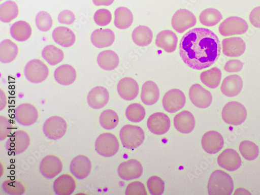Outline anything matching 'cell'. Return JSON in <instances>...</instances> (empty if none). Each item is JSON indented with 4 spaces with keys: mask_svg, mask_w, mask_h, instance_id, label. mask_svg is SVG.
<instances>
[{
    "mask_svg": "<svg viewBox=\"0 0 260 195\" xmlns=\"http://www.w3.org/2000/svg\"><path fill=\"white\" fill-rule=\"evenodd\" d=\"M218 163L221 168L229 171H234L241 166L242 159L235 150L228 148L220 154Z\"/></svg>",
    "mask_w": 260,
    "mask_h": 195,
    "instance_id": "cell-21",
    "label": "cell"
},
{
    "mask_svg": "<svg viewBox=\"0 0 260 195\" xmlns=\"http://www.w3.org/2000/svg\"><path fill=\"white\" fill-rule=\"evenodd\" d=\"M95 147L96 152L105 157L116 155L119 148V143L116 136L110 133L101 135L96 139Z\"/></svg>",
    "mask_w": 260,
    "mask_h": 195,
    "instance_id": "cell-5",
    "label": "cell"
},
{
    "mask_svg": "<svg viewBox=\"0 0 260 195\" xmlns=\"http://www.w3.org/2000/svg\"><path fill=\"white\" fill-rule=\"evenodd\" d=\"M24 74L26 79L33 83L44 81L49 74L47 65L41 60L35 59L29 61L26 65Z\"/></svg>",
    "mask_w": 260,
    "mask_h": 195,
    "instance_id": "cell-6",
    "label": "cell"
},
{
    "mask_svg": "<svg viewBox=\"0 0 260 195\" xmlns=\"http://www.w3.org/2000/svg\"><path fill=\"white\" fill-rule=\"evenodd\" d=\"M110 100V94L103 86H96L89 93L87 101L89 105L94 110L105 107Z\"/></svg>",
    "mask_w": 260,
    "mask_h": 195,
    "instance_id": "cell-22",
    "label": "cell"
},
{
    "mask_svg": "<svg viewBox=\"0 0 260 195\" xmlns=\"http://www.w3.org/2000/svg\"><path fill=\"white\" fill-rule=\"evenodd\" d=\"M117 90L120 96L125 101L135 100L139 93V86L134 79L126 77L119 81L117 85Z\"/></svg>",
    "mask_w": 260,
    "mask_h": 195,
    "instance_id": "cell-19",
    "label": "cell"
},
{
    "mask_svg": "<svg viewBox=\"0 0 260 195\" xmlns=\"http://www.w3.org/2000/svg\"><path fill=\"white\" fill-rule=\"evenodd\" d=\"M38 116L37 108L28 103L19 105L15 112V120L19 124L24 126L34 124L37 121Z\"/></svg>",
    "mask_w": 260,
    "mask_h": 195,
    "instance_id": "cell-12",
    "label": "cell"
},
{
    "mask_svg": "<svg viewBox=\"0 0 260 195\" xmlns=\"http://www.w3.org/2000/svg\"><path fill=\"white\" fill-rule=\"evenodd\" d=\"M125 115L129 121L137 123L142 121L144 119L146 111L142 105L134 103L127 107Z\"/></svg>",
    "mask_w": 260,
    "mask_h": 195,
    "instance_id": "cell-40",
    "label": "cell"
},
{
    "mask_svg": "<svg viewBox=\"0 0 260 195\" xmlns=\"http://www.w3.org/2000/svg\"><path fill=\"white\" fill-rule=\"evenodd\" d=\"M30 139L28 134L23 130L14 133L6 143V147L11 155L23 153L29 147Z\"/></svg>",
    "mask_w": 260,
    "mask_h": 195,
    "instance_id": "cell-8",
    "label": "cell"
},
{
    "mask_svg": "<svg viewBox=\"0 0 260 195\" xmlns=\"http://www.w3.org/2000/svg\"><path fill=\"white\" fill-rule=\"evenodd\" d=\"M174 125L179 132L183 134H188L194 128L195 119L189 111H182L175 117Z\"/></svg>",
    "mask_w": 260,
    "mask_h": 195,
    "instance_id": "cell-26",
    "label": "cell"
},
{
    "mask_svg": "<svg viewBox=\"0 0 260 195\" xmlns=\"http://www.w3.org/2000/svg\"><path fill=\"white\" fill-rule=\"evenodd\" d=\"M203 149L209 154H215L223 147L224 139L217 132L210 131L206 133L202 139Z\"/></svg>",
    "mask_w": 260,
    "mask_h": 195,
    "instance_id": "cell-17",
    "label": "cell"
},
{
    "mask_svg": "<svg viewBox=\"0 0 260 195\" xmlns=\"http://www.w3.org/2000/svg\"><path fill=\"white\" fill-rule=\"evenodd\" d=\"M36 24L39 30L42 32L48 31L53 26L52 18L47 12H40L36 17Z\"/></svg>",
    "mask_w": 260,
    "mask_h": 195,
    "instance_id": "cell-43",
    "label": "cell"
},
{
    "mask_svg": "<svg viewBox=\"0 0 260 195\" xmlns=\"http://www.w3.org/2000/svg\"><path fill=\"white\" fill-rule=\"evenodd\" d=\"M75 19L74 14L70 10H64L58 16V20L61 24L72 25L74 23Z\"/></svg>",
    "mask_w": 260,
    "mask_h": 195,
    "instance_id": "cell-49",
    "label": "cell"
},
{
    "mask_svg": "<svg viewBox=\"0 0 260 195\" xmlns=\"http://www.w3.org/2000/svg\"><path fill=\"white\" fill-rule=\"evenodd\" d=\"M222 19L223 16L220 12L213 8L205 10L200 16V22L207 27L217 25Z\"/></svg>",
    "mask_w": 260,
    "mask_h": 195,
    "instance_id": "cell-39",
    "label": "cell"
},
{
    "mask_svg": "<svg viewBox=\"0 0 260 195\" xmlns=\"http://www.w3.org/2000/svg\"><path fill=\"white\" fill-rule=\"evenodd\" d=\"M202 82L208 88L215 89L219 85L221 78L222 72L218 68L203 72L200 76Z\"/></svg>",
    "mask_w": 260,
    "mask_h": 195,
    "instance_id": "cell-36",
    "label": "cell"
},
{
    "mask_svg": "<svg viewBox=\"0 0 260 195\" xmlns=\"http://www.w3.org/2000/svg\"><path fill=\"white\" fill-rule=\"evenodd\" d=\"M54 78L56 82L62 85L72 84L77 78L75 69L70 64H62L56 69L54 72Z\"/></svg>",
    "mask_w": 260,
    "mask_h": 195,
    "instance_id": "cell-29",
    "label": "cell"
},
{
    "mask_svg": "<svg viewBox=\"0 0 260 195\" xmlns=\"http://www.w3.org/2000/svg\"><path fill=\"white\" fill-rule=\"evenodd\" d=\"M246 48L245 42L240 37L226 38L222 41L223 53L228 57H239L245 53Z\"/></svg>",
    "mask_w": 260,
    "mask_h": 195,
    "instance_id": "cell-20",
    "label": "cell"
},
{
    "mask_svg": "<svg viewBox=\"0 0 260 195\" xmlns=\"http://www.w3.org/2000/svg\"><path fill=\"white\" fill-rule=\"evenodd\" d=\"M197 23L196 17L193 13L185 9H181L175 13L172 19V26L177 32L183 33Z\"/></svg>",
    "mask_w": 260,
    "mask_h": 195,
    "instance_id": "cell-10",
    "label": "cell"
},
{
    "mask_svg": "<svg viewBox=\"0 0 260 195\" xmlns=\"http://www.w3.org/2000/svg\"><path fill=\"white\" fill-rule=\"evenodd\" d=\"M13 125L10 120L5 116H0V140L4 141L11 134Z\"/></svg>",
    "mask_w": 260,
    "mask_h": 195,
    "instance_id": "cell-47",
    "label": "cell"
},
{
    "mask_svg": "<svg viewBox=\"0 0 260 195\" xmlns=\"http://www.w3.org/2000/svg\"><path fill=\"white\" fill-rule=\"evenodd\" d=\"M233 189V179L227 173L218 170L212 173L208 184L210 195H231Z\"/></svg>",
    "mask_w": 260,
    "mask_h": 195,
    "instance_id": "cell-2",
    "label": "cell"
},
{
    "mask_svg": "<svg viewBox=\"0 0 260 195\" xmlns=\"http://www.w3.org/2000/svg\"><path fill=\"white\" fill-rule=\"evenodd\" d=\"M76 187L75 179L69 175H62L54 181L53 189L57 195H70Z\"/></svg>",
    "mask_w": 260,
    "mask_h": 195,
    "instance_id": "cell-28",
    "label": "cell"
},
{
    "mask_svg": "<svg viewBox=\"0 0 260 195\" xmlns=\"http://www.w3.org/2000/svg\"><path fill=\"white\" fill-rule=\"evenodd\" d=\"M159 96V90L156 83L151 81L144 83L141 98L144 104L148 106L154 105L158 102Z\"/></svg>",
    "mask_w": 260,
    "mask_h": 195,
    "instance_id": "cell-30",
    "label": "cell"
},
{
    "mask_svg": "<svg viewBox=\"0 0 260 195\" xmlns=\"http://www.w3.org/2000/svg\"><path fill=\"white\" fill-rule=\"evenodd\" d=\"M120 138L124 147L129 149H135L143 143L145 140V133L140 126L127 124L121 129Z\"/></svg>",
    "mask_w": 260,
    "mask_h": 195,
    "instance_id": "cell-3",
    "label": "cell"
},
{
    "mask_svg": "<svg viewBox=\"0 0 260 195\" xmlns=\"http://www.w3.org/2000/svg\"><path fill=\"white\" fill-rule=\"evenodd\" d=\"M68 124L62 118L53 116L48 118L43 126L45 135L50 140H57L67 133Z\"/></svg>",
    "mask_w": 260,
    "mask_h": 195,
    "instance_id": "cell-7",
    "label": "cell"
},
{
    "mask_svg": "<svg viewBox=\"0 0 260 195\" xmlns=\"http://www.w3.org/2000/svg\"><path fill=\"white\" fill-rule=\"evenodd\" d=\"M189 97L195 106L203 109L209 107L212 102V96L210 92L199 84H194L191 86Z\"/></svg>",
    "mask_w": 260,
    "mask_h": 195,
    "instance_id": "cell-15",
    "label": "cell"
},
{
    "mask_svg": "<svg viewBox=\"0 0 260 195\" xmlns=\"http://www.w3.org/2000/svg\"><path fill=\"white\" fill-rule=\"evenodd\" d=\"M112 19V13L105 9L98 10L94 14L95 23L100 26H105L110 24Z\"/></svg>",
    "mask_w": 260,
    "mask_h": 195,
    "instance_id": "cell-46",
    "label": "cell"
},
{
    "mask_svg": "<svg viewBox=\"0 0 260 195\" xmlns=\"http://www.w3.org/2000/svg\"><path fill=\"white\" fill-rule=\"evenodd\" d=\"M18 13V6L14 2L8 1L0 6V20L4 23H10Z\"/></svg>",
    "mask_w": 260,
    "mask_h": 195,
    "instance_id": "cell-38",
    "label": "cell"
},
{
    "mask_svg": "<svg viewBox=\"0 0 260 195\" xmlns=\"http://www.w3.org/2000/svg\"><path fill=\"white\" fill-rule=\"evenodd\" d=\"M244 63L238 59L230 60L225 63L224 70L228 73H237L241 71Z\"/></svg>",
    "mask_w": 260,
    "mask_h": 195,
    "instance_id": "cell-50",
    "label": "cell"
},
{
    "mask_svg": "<svg viewBox=\"0 0 260 195\" xmlns=\"http://www.w3.org/2000/svg\"><path fill=\"white\" fill-rule=\"evenodd\" d=\"M42 56L51 66H55L61 62L64 58L63 51L54 45L47 46L43 49Z\"/></svg>",
    "mask_w": 260,
    "mask_h": 195,
    "instance_id": "cell-37",
    "label": "cell"
},
{
    "mask_svg": "<svg viewBox=\"0 0 260 195\" xmlns=\"http://www.w3.org/2000/svg\"><path fill=\"white\" fill-rule=\"evenodd\" d=\"M148 190L151 194L161 195L165 190V182L159 177L152 176L149 178L147 183Z\"/></svg>",
    "mask_w": 260,
    "mask_h": 195,
    "instance_id": "cell-44",
    "label": "cell"
},
{
    "mask_svg": "<svg viewBox=\"0 0 260 195\" xmlns=\"http://www.w3.org/2000/svg\"><path fill=\"white\" fill-rule=\"evenodd\" d=\"M2 187L5 192L9 194H23L25 192L23 184L17 181L7 180L4 182Z\"/></svg>",
    "mask_w": 260,
    "mask_h": 195,
    "instance_id": "cell-45",
    "label": "cell"
},
{
    "mask_svg": "<svg viewBox=\"0 0 260 195\" xmlns=\"http://www.w3.org/2000/svg\"><path fill=\"white\" fill-rule=\"evenodd\" d=\"M147 123L150 132L159 136L166 134L171 125L168 116L160 112L151 115L148 119Z\"/></svg>",
    "mask_w": 260,
    "mask_h": 195,
    "instance_id": "cell-14",
    "label": "cell"
},
{
    "mask_svg": "<svg viewBox=\"0 0 260 195\" xmlns=\"http://www.w3.org/2000/svg\"><path fill=\"white\" fill-rule=\"evenodd\" d=\"M180 54L190 68L202 70L212 66L221 54L220 41L211 30L203 28L190 30L182 38Z\"/></svg>",
    "mask_w": 260,
    "mask_h": 195,
    "instance_id": "cell-1",
    "label": "cell"
},
{
    "mask_svg": "<svg viewBox=\"0 0 260 195\" xmlns=\"http://www.w3.org/2000/svg\"><path fill=\"white\" fill-rule=\"evenodd\" d=\"M12 37L19 42L28 40L32 34L30 25L25 21L20 20L15 23L10 28Z\"/></svg>",
    "mask_w": 260,
    "mask_h": 195,
    "instance_id": "cell-32",
    "label": "cell"
},
{
    "mask_svg": "<svg viewBox=\"0 0 260 195\" xmlns=\"http://www.w3.org/2000/svg\"><path fill=\"white\" fill-rule=\"evenodd\" d=\"M132 38L136 45L140 47H146L152 42L153 34L148 27L140 26L134 30Z\"/></svg>",
    "mask_w": 260,
    "mask_h": 195,
    "instance_id": "cell-35",
    "label": "cell"
},
{
    "mask_svg": "<svg viewBox=\"0 0 260 195\" xmlns=\"http://www.w3.org/2000/svg\"><path fill=\"white\" fill-rule=\"evenodd\" d=\"M178 38L175 32L166 30L159 32L156 39V46L168 53L174 52L177 47Z\"/></svg>",
    "mask_w": 260,
    "mask_h": 195,
    "instance_id": "cell-23",
    "label": "cell"
},
{
    "mask_svg": "<svg viewBox=\"0 0 260 195\" xmlns=\"http://www.w3.org/2000/svg\"><path fill=\"white\" fill-rule=\"evenodd\" d=\"M52 38L57 45L63 48L73 46L76 41L73 31L66 27L56 28L53 31Z\"/></svg>",
    "mask_w": 260,
    "mask_h": 195,
    "instance_id": "cell-27",
    "label": "cell"
},
{
    "mask_svg": "<svg viewBox=\"0 0 260 195\" xmlns=\"http://www.w3.org/2000/svg\"><path fill=\"white\" fill-rule=\"evenodd\" d=\"M243 86V80L241 77L233 75L226 77L223 81L221 90L228 97H234L239 94Z\"/></svg>",
    "mask_w": 260,
    "mask_h": 195,
    "instance_id": "cell-24",
    "label": "cell"
},
{
    "mask_svg": "<svg viewBox=\"0 0 260 195\" xmlns=\"http://www.w3.org/2000/svg\"><path fill=\"white\" fill-rule=\"evenodd\" d=\"M119 121L118 114L111 110L104 111L100 117L101 125L104 129L108 130L115 128L117 126Z\"/></svg>",
    "mask_w": 260,
    "mask_h": 195,
    "instance_id": "cell-41",
    "label": "cell"
},
{
    "mask_svg": "<svg viewBox=\"0 0 260 195\" xmlns=\"http://www.w3.org/2000/svg\"><path fill=\"white\" fill-rule=\"evenodd\" d=\"M134 16L131 11L124 7L117 8L115 11L114 24L120 29H125L131 26Z\"/></svg>",
    "mask_w": 260,
    "mask_h": 195,
    "instance_id": "cell-34",
    "label": "cell"
},
{
    "mask_svg": "<svg viewBox=\"0 0 260 195\" xmlns=\"http://www.w3.org/2000/svg\"><path fill=\"white\" fill-rule=\"evenodd\" d=\"M143 168L140 161L131 159L122 162L118 167L119 176L123 180L130 181L137 179L143 174Z\"/></svg>",
    "mask_w": 260,
    "mask_h": 195,
    "instance_id": "cell-13",
    "label": "cell"
},
{
    "mask_svg": "<svg viewBox=\"0 0 260 195\" xmlns=\"http://www.w3.org/2000/svg\"><path fill=\"white\" fill-rule=\"evenodd\" d=\"M248 29L246 21L243 18L232 16L228 18L220 24L219 28L220 34L224 36H231L245 34Z\"/></svg>",
    "mask_w": 260,
    "mask_h": 195,
    "instance_id": "cell-9",
    "label": "cell"
},
{
    "mask_svg": "<svg viewBox=\"0 0 260 195\" xmlns=\"http://www.w3.org/2000/svg\"><path fill=\"white\" fill-rule=\"evenodd\" d=\"M18 53V46L11 40H5L0 43V61L1 62L7 63L13 61L16 58Z\"/></svg>",
    "mask_w": 260,
    "mask_h": 195,
    "instance_id": "cell-33",
    "label": "cell"
},
{
    "mask_svg": "<svg viewBox=\"0 0 260 195\" xmlns=\"http://www.w3.org/2000/svg\"><path fill=\"white\" fill-rule=\"evenodd\" d=\"M97 61L101 69L110 71L115 70L118 66L119 58L114 51L106 50L100 53Z\"/></svg>",
    "mask_w": 260,
    "mask_h": 195,
    "instance_id": "cell-31",
    "label": "cell"
},
{
    "mask_svg": "<svg viewBox=\"0 0 260 195\" xmlns=\"http://www.w3.org/2000/svg\"><path fill=\"white\" fill-rule=\"evenodd\" d=\"M249 19L254 27L260 28V7L255 8L251 11Z\"/></svg>",
    "mask_w": 260,
    "mask_h": 195,
    "instance_id": "cell-51",
    "label": "cell"
},
{
    "mask_svg": "<svg viewBox=\"0 0 260 195\" xmlns=\"http://www.w3.org/2000/svg\"><path fill=\"white\" fill-rule=\"evenodd\" d=\"M239 149L242 156L246 160L251 161L255 159L259 154L258 146L249 141H244L240 145Z\"/></svg>",
    "mask_w": 260,
    "mask_h": 195,
    "instance_id": "cell-42",
    "label": "cell"
},
{
    "mask_svg": "<svg viewBox=\"0 0 260 195\" xmlns=\"http://www.w3.org/2000/svg\"><path fill=\"white\" fill-rule=\"evenodd\" d=\"M115 0H93V4L96 6H110Z\"/></svg>",
    "mask_w": 260,
    "mask_h": 195,
    "instance_id": "cell-52",
    "label": "cell"
},
{
    "mask_svg": "<svg viewBox=\"0 0 260 195\" xmlns=\"http://www.w3.org/2000/svg\"><path fill=\"white\" fill-rule=\"evenodd\" d=\"M115 40V34L110 29H96L91 36L92 44L99 49L110 47L113 44Z\"/></svg>",
    "mask_w": 260,
    "mask_h": 195,
    "instance_id": "cell-25",
    "label": "cell"
},
{
    "mask_svg": "<svg viewBox=\"0 0 260 195\" xmlns=\"http://www.w3.org/2000/svg\"><path fill=\"white\" fill-rule=\"evenodd\" d=\"M186 103L184 93L179 89H172L168 91L162 100L165 110L169 113H175L183 108Z\"/></svg>",
    "mask_w": 260,
    "mask_h": 195,
    "instance_id": "cell-11",
    "label": "cell"
},
{
    "mask_svg": "<svg viewBox=\"0 0 260 195\" xmlns=\"http://www.w3.org/2000/svg\"><path fill=\"white\" fill-rule=\"evenodd\" d=\"M92 168V164L89 158L84 155H79L72 160L70 170L72 174L77 179L83 180L88 177Z\"/></svg>",
    "mask_w": 260,
    "mask_h": 195,
    "instance_id": "cell-18",
    "label": "cell"
},
{
    "mask_svg": "<svg viewBox=\"0 0 260 195\" xmlns=\"http://www.w3.org/2000/svg\"><path fill=\"white\" fill-rule=\"evenodd\" d=\"M126 195H147V191L143 183L136 181L129 183L125 190Z\"/></svg>",
    "mask_w": 260,
    "mask_h": 195,
    "instance_id": "cell-48",
    "label": "cell"
},
{
    "mask_svg": "<svg viewBox=\"0 0 260 195\" xmlns=\"http://www.w3.org/2000/svg\"><path fill=\"white\" fill-rule=\"evenodd\" d=\"M62 169L60 159L54 155H48L40 162V171L41 175L48 179H52L59 174Z\"/></svg>",
    "mask_w": 260,
    "mask_h": 195,
    "instance_id": "cell-16",
    "label": "cell"
},
{
    "mask_svg": "<svg viewBox=\"0 0 260 195\" xmlns=\"http://www.w3.org/2000/svg\"><path fill=\"white\" fill-rule=\"evenodd\" d=\"M247 116L246 108L239 102H229L223 108L222 119L229 124L235 126L241 125L246 120Z\"/></svg>",
    "mask_w": 260,
    "mask_h": 195,
    "instance_id": "cell-4",
    "label": "cell"
}]
</instances>
